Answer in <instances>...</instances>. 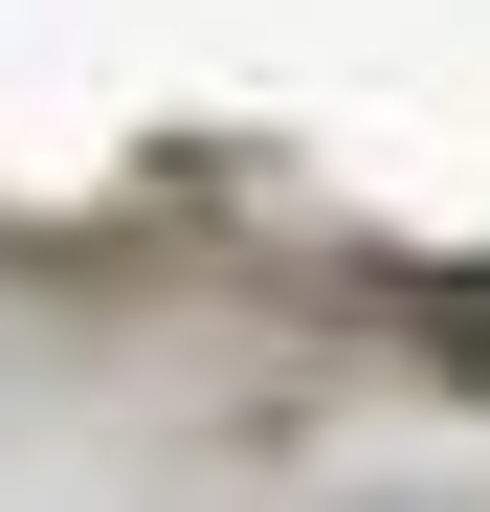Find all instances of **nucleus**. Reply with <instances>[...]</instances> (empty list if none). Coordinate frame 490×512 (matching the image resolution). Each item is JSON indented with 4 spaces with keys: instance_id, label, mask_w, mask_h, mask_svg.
Instances as JSON below:
<instances>
[{
    "instance_id": "obj_1",
    "label": "nucleus",
    "mask_w": 490,
    "mask_h": 512,
    "mask_svg": "<svg viewBox=\"0 0 490 512\" xmlns=\"http://www.w3.org/2000/svg\"><path fill=\"white\" fill-rule=\"evenodd\" d=\"M446 357H490V268H468V290H446Z\"/></svg>"
}]
</instances>
